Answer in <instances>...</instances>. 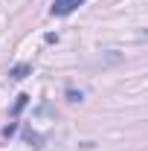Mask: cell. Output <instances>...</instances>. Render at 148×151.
<instances>
[{"label":"cell","mask_w":148,"mask_h":151,"mask_svg":"<svg viewBox=\"0 0 148 151\" xmlns=\"http://www.w3.org/2000/svg\"><path fill=\"white\" fill-rule=\"evenodd\" d=\"M81 3H84V0H55L50 12H52V15H58V18H64V15H70V12H75V9H78Z\"/></svg>","instance_id":"cell-1"},{"label":"cell","mask_w":148,"mask_h":151,"mask_svg":"<svg viewBox=\"0 0 148 151\" xmlns=\"http://www.w3.org/2000/svg\"><path fill=\"white\" fill-rule=\"evenodd\" d=\"M26 73H32V67L29 64H18V67H12V78H26Z\"/></svg>","instance_id":"cell-2"},{"label":"cell","mask_w":148,"mask_h":151,"mask_svg":"<svg viewBox=\"0 0 148 151\" xmlns=\"http://www.w3.org/2000/svg\"><path fill=\"white\" fill-rule=\"evenodd\" d=\"M26 99H29V96H18V105H15V113H18V111H23V108H26Z\"/></svg>","instance_id":"cell-3"}]
</instances>
